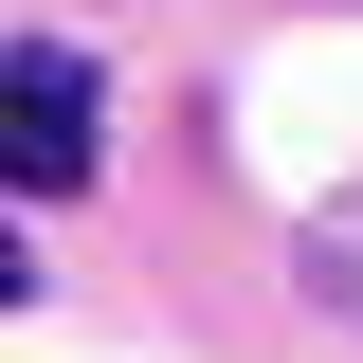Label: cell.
<instances>
[{"mask_svg":"<svg viewBox=\"0 0 363 363\" xmlns=\"http://www.w3.org/2000/svg\"><path fill=\"white\" fill-rule=\"evenodd\" d=\"M18 182H37V200L91 182V73H73L55 37H18Z\"/></svg>","mask_w":363,"mask_h":363,"instance_id":"obj_1","label":"cell"},{"mask_svg":"<svg viewBox=\"0 0 363 363\" xmlns=\"http://www.w3.org/2000/svg\"><path fill=\"white\" fill-rule=\"evenodd\" d=\"M309 291H327V309H363V182L309 218Z\"/></svg>","mask_w":363,"mask_h":363,"instance_id":"obj_2","label":"cell"}]
</instances>
